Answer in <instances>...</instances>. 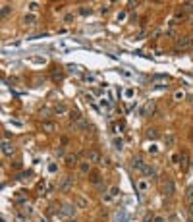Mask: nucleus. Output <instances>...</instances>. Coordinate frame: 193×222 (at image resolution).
I'll return each instance as SVG.
<instances>
[{
    "label": "nucleus",
    "instance_id": "412c9836",
    "mask_svg": "<svg viewBox=\"0 0 193 222\" xmlns=\"http://www.w3.org/2000/svg\"><path fill=\"white\" fill-rule=\"evenodd\" d=\"M10 14H12V8H10L8 4H4V6H2V12H0V16H2V19H6V18L10 16Z\"/></svg>",
    "mask_w": 193,
    "mask_h": 222
},
{
    "label": "nucleus",
    "instance_id": "20e7f679",
    "mask_svg": "<svg viewBox=\"0 0 193 222\" xmlns=\"http://www.w3.org/2000/svg\"><path fill=\"white\" fill-rule=\"evenodd\" d=\"M75 207L77 205H71V203H66V205H62V214L64 216H68V218H74V214H75Z\"/></svg>",
    "mask_w": 193,
    "mask_h": 222
},
{
    "label": "nucleus",
    "instance_id": "a18cd8bd",
    "mask_svg": "<svg viewBox=\"0 0 193 222\" xmlns=\"http://www.w3.org/2000/svg\"><path fill=\"white\" fill-rule=\"evenodd\" d=\"M191 164H193V162H191Z\"/></svg>",
    "mask_w": 193,
    "mask_h": 222
},
{
    "label": "nucleus",
    "instance_id": "c85d7f7f",
    "mask_svg": "<svg viewBox=\"0 0 193 222\" xmlns=\"http://www.w3.org/2000/svg\"><path fill=\"white\" fill-rule=\"evenodd\" d=\"M110 195H112L114 199L120 197V188H112V189H110Z\"/></svg>",
    "mask_w": 193,
    "mask_h": 222
},
{
    "label": "nucleus",
    "instance_id": "7c9ffc66",
    "mask_svg": "<svg viewBox=\"0 0 193 222\" xmlns=\"http://www.w3.org/2000/svg\"><path fill=\"white\" fill-rule=\"evenodd\" d=\"M185 197H187L189 201H193V185H191V188H189L187 191H185Z\"/></svg>",
    "mask_w": 193,
    "mask_h": 222
},
{
    "label": "nucleus",
    "instance_id": "c03bdc74",
    "mask_svg": "<svg viewBox=\"0 0 193 222\" xmlns=\"http://www.w3.org/2000/svg\"><path fill=\"white\" fill-rule=\"evenodd\" d=\"M191 104H193V97H191Z\"/></svg>",
    "mask_w": 193,
    "mask_h": 222
},
{
    "label": "nucleus",
    "instance_id": "6ab92c4d",
    "mask_svg": "<svg viewBox=\"0 0 193 222\" xmlns=\"http://www.w3.org/2000/svg\"><path fill=\"white\" fill-rule=\"evenodd\" d=\"M87 127H89V124H87V122H85V120L81 118L79 122H75V126H74V130H87Z\"/></svg>",
    "mask_w": 193,
    "mask_h": 222
},
{
    "label": "nucleus",
    "instance_id": "a19ab883",
    "mask_svg": "<svg viewBox=\"0 0 193 222\" xmlns=\"http://www.w3.org/2000/svg\"><path fill=\"white\" fill-rule=\"evenodd\" d=\"M126 97H127V99H131V97H133V91H131V89H127V91H126Z\"/></svg>",
    "mask_w": 193,
    "mask_h": 222
},
{
    "label": "nucleus",
    "instance_id": "4468645a",
    "mask_svg": "<svg viewBox=\"0 0 193 222\" xmlns=\"http://www.w3.org/2000/svg\"><path fill=\"white\" fill-rule=\"evenodd\" d=\"M143 176H145V178H156V168L155 166H145Z\"/></svg>",
    "mask_w": 193,
    "mask_h": 222
},
{
    "label": "nucleus",
    "instance_id": "dca6fc26",
    "mask_svg": "<svg viewBox=\"0 0 193 222\" xmlns=\"http://www.w3.org/2000/svg\"><path fill=\"white\" fill-rule=\"evenodd\" d=\"M75 205L79 207V209H87V207H89V201H87L85 197H81V195H79V197L75 199Z\"/></svg>",
    "mask_w": 193,
    "mask_h": 222
},
{
    "label": "nucleus",
    "instance_id": "e433bc0d",
    "mask_svg": "<svg viewBox=\"0 0 193 222\" xmlns=\"http://www.w3.org/2000/svg\"><path fill=\"white\" fill-rule=\"evenodd\" d=\"M187 212L193 216V201H189V205H187Z\"/></svg>",
    "mask_w": 193,
    "mask_h": 222
},
{
    "label": "nucleus",
    "instance_id": "2eb2a0df",
    "mask_svg": "<svg viewBox=\"0 0 193 222\" xmlns=\"http://www.w3.org/2000/svg\"><path fill=\"white\" fill-rule=\"evenodd\" d=\"M174 143H176V135L174 133H166V135H164V145H166V147H172Z\"/></svg>",
    "mask_w": 193,
    "mask_h": 222
},
{
    "label": "nucleus",
    "instance_id": "c9c22d12",
    "mask_svg": "<svg viewBox=\"0 0 193 222\" xmlns=\"http://www.w3.org/2000/svg\"><path fill=\"white\" fill-rule=\"evenodd\" d=\"M54 155H56V156H64V149H62V147H60V149H56Z\"/></svg>",
    "mask_w": 193,
    "mask_h": 222
},
{
    "label": "nucleus",
    "instance_id": "37998d69",
    "mask_svg": "<svg viewBox=\"0 0 193 222\" xmlns=\"http://www.w3.org/2000/svg\"><path fill=\"white\" fill-rule=\"evenodd\" d=\"M191 139H193V131H191Z\"/></svg>",
    "mask_w": 193,
    "mask_h": 222
},
{
    "label": "nucleus",
    "instance_id": "58836bf2",
    "mask_svg": "<svg viewBox=\"0 0 193 222\" xmlns=\"http://www.w3.org/2000/svg\"><path fill=\"white\" fill-rule=\"evenodd\" d=\"M122 19H126V12H120L118 14V21H122Z\"/></svg>",
    "mask_w": 193,
    "mask_h": 222
},
{
    "label": "nucleus",
    "instance_id": "1a4fd4ad",
    "mask_svg": "<svg viewBox=\"0 0 193 222\" xmlns=\"http://www.w3.org/2000/svg\"><path fill=\"white\" fill-rule=\"evenodd\" d=\"M35 23H37V16H35V14H27V16L23 18V25L25 27H33Z\"/></svg>",
    "mask_w": 193,
    "mask_h": 222
},
{
    "label": "nucleus",
    "instance_id": "4be33fe9",
    "mask_svg": "<svg viewBox=\"0 0 193 222\" xmlns=\"http://www.w3.org/2000/svg\"><path fill=\"white\" fill-rule=\"evenodd\" d=\"M114 149H116V151H122V149H124V139L122 137L114 139Z\"/></svg>",
    "mask_w": 193,
    "mask_h": 222
},
{
    "label": "nucleus",
    "instance_id": "2f4dec72",
    "mask_svg": "<svg viewBox=\"0 0 193 222\" xmlns=\"http://www.w3.org/2000/svg\"><path fill=\"white\" fill-rule=\"evenodd\" d=\"M56 170H58V166H56V162H50V164H48V172H52V174H54Z\"/></svg>",
    "mask_w": 193,
    "mask_h": 222
},
{
    "label": "nucleus",
    "instance_id": "393cba45",
    "mask_svg": "<svg viewBox=\"0 0 193 222\" xmlns=\"http://www.w3.org/2000/svg\"><path fill=\"white\" fill-rule=\"evenodd\" d=\"M42 130L50 133V131H54V124H52V122H42Z\"/></svg>",
    "mask_w": 193,
    "mask_h": 222
},
{
    "label": "nucleus",
    "instance_id": "b1692460",
    "mask_svg": "<svg viewBox=\"0 0 193 222\" xmlns=\"http://www.w3.org/2000/svg\"><path fill=\"white\" fill-rule=\"evenodd\" d=\"M62 77H64V71H62V70H54V71H52V79H54V81H60Z\"/></svg>",
    "mask_w": 193,
    "mask_h": 222
},
{
    "label": "nucleus",
    "instance_id": "79ce46f5",
    "mask_svg": "<svg viewBox=\"0 0 193 222\" xmlns=\"http://www.w3.org/2000/svg\"><path fill=\"white\" fill-rule=\"evenodd\" d=\"M68 222H77V220L75 218H68Z\"/></svg>",
    "mask_w": 193,
    "mask_h": 222
},
{
    "label": "nucleus",
    "instance_id": "a211bd4d",
    "mask_svg": "<svg viewBox=\"0 0 193 222\" xmlns=\"http://www.w3.org/2000/svg\"><path fill=\"white\" fill-rule=\"evenodd\" d=\"M68 112V106L66 104H56V108H54V114H58V116H60V114H66Z\"/></svg>",
    "mask_w": 193,
    "mask_h": 222
},
{
    "label": "nucleus",
    "instance_id": "f8f14e48",
    "mask_svg": "<svg viewBox=\"0 0 193 222\" xmlns=\"http://www.w3.org/2000/svg\"><path fill=\"white\" fill-rule=\"evenodd\" d=\"M187 164H189V160H187V155H185V153H182V155H180V164H178V166L182 168V172H185V170H187Z\"/></svg>",
    "mask_w": 193,
    "mask_h": 222
},
{
    "label": "nucleus",
    "instance_id": "ddd939ff",
    "mask_svg": "<svg viewBox=\"0 0 193 222\" xmlns=\"http://www.w3.org/2000/svg\"><path fill=\"white\" fill-rule=\"evenodd\" d=\"M79 172H81V174H91V162L89 160L79 162Z\"/></svg>",
    "mask_w": 193,
    "mask_h": 222
},
{
    "label": "nucleus",
    "instance_id": "ea45409f",
    "mask_svg": "<svg viewBox=\"0 0 193 222\" xmlns=\"http://www.w3.org/2000/svg\"><path fill=\"white\" fill-rule=\"evenodd\" d=\"M155 222H166V218L164 216H155Z\"/></svg>",
    "mask_w": 193,
    "mask_h": 222
},
{
    "label": "nucleus",
    "instance_id": "4c0bfd02",
    "mask_svg": "<svg viewBox=\"0 0 193 222\" xmlns=\"http://www.w3.org/2000/svg\"><path fill=\"white\" fill-rule=\"evenodd\" d=\"M79 14H81V16H87V14H91V10H87V8H81V10H79Z\"/></svg>",
    "mask_w": 193,
    "mask_h": 222
},
{
    "label": "nucleus",
    "instance_id": "72a5a7b5",
    "mask_svg": "<svg viewBox=\"0 0 193 222\" xmlns=\"http://www.w3.org/2000/svg\"><path fill=\"white\" fill-rule=\"evenodd\" d=\"M99 164H101V166H108V164H110V160H108V159H104V156H103V159H101V162H99Z\"/></svg>",
    "mask_w": 193,
    "mask_h": 222
},
{
    "label": "nucleus",
    "instance_id": "f257e3e1",
    "mask_svg": "<svg viewBox=\"0 0 193 222\" xmlns=\"http://www.w3.org/2000/svg\"><path fill=\"white\" fill-rule=\"evenodd\" d=\"M191 37H187V35H182V37L176 39V48L178 50H187V48H191Z\"/></svg>",
    "mask_w": 193,
    "mask_h": 222
},
{
    "label": "nucleus",
    "instance_id": "aec40b11",
    "mask_svg": "<svg viewBox=\"0 0 193 222\" xmlns=\"http://www.w3.org/2000/svg\"><path fill=\"white\" fill-rule=\"evenodd\" d=\"M39 116H41L42 120L50 118V116H52V114H50V108H46V106H45V108H41V110H39Z\"/></svg>",
    "mask_w": 193,
    "mask_h": 222
},
{
    "label": "nucleus",
    "instance_id": "473e14b6",
    "mask_svg": "<svg viewBox=\"0 0 193 222\" xmlns=\"http://www.w3.org/2000/svg\"><path fill=\"white\" fill-rule=\"evenodd\" d=\"M27 6H29V10H33V12H35V10L39 8V2H29Z\"/></svg>",
    "mask_w": 193,
    "mask_h": 222
},
{
    "label": "nucleus",
    "instance_id": "a878e982",
    "mask_svg": "<svg viewBox=\"0 0 193 222\" xmlns=\"http://www.w3.org/2000/svg\"><path fill=\"white\" fill-rule=\"evenodd\" d=\"M70 120H71V122H79V120H81V114L77 112V110H74V112H70Z\"/></svg>",
    "mask_w": 193,
    "mask_h": 222
},
{
    "label": "nucleus",
    "instance_id": "9b49d317",
    "mask_svg": "<svg viewBox=\"0 0 193 222\" xmlns=\"http://www.w3.org/2000/svg\"><path fill=\"white\" fill-rule=\"evenodd\" d=\"M75 164H79V160H77V155H68V156H66V166L71 168V166H75Z\"/></svg>",
    "mask_w": 193,
    "mask_h": 222
},
{
    "label": "nucleus",
    "instance_id": "f704fd0d",
    "mask_svg": "<svg viewBox=\"0 0 193 222\" xmlns=\"http://www.w3.org/2000/svg\"><path fill=\"white\" fill-rule=\"evenodd\" d=\"M137 6H139V2H127V8H130V10H133V8H137Z\"/></svg>",
    "mask_w": 193,
    "mask_h": 222
},
{
    "label": "nucleus",
    "instance_id": "f3484780",
    "mask_svg": "<svg viewBox=\"0 0 193 222\" xmlns=\"http://www.w3.org/2000/svg\"><path fill=\"white\" fill-rule=\"evenodd\" d=\"M147 139H159V131H156L155 130V127H149V130H147Z\"/></svg>",
    "mask_w": 193,
    "mask_h": 222
},
{
    "label": "nucleus",
    "instance_id": "7ed1b4c3",
    "mask_svg": "<svg viewBox=\"0 0 193 222\" xmlns=\"http://www.w3.org/2000/svg\"><path fill=\"white\" fill-rule=\"evenodd\" d=\"M74 176H64V180L60 182V191H64V193H68L71 188H74Z\"/></svg>",
    "mask_w": 193,
    "mask_h": 222
},
{
    "label": "nucleus",
    "instance_id": "f03ea898",
    "mask_svg": "<svg viewBox=\"0 0 193 222\" xmlns=\"http://www.w3.org/2000/svg\"><path fill=\"white\" fill-rule=\"evenodd\" d=\"M174 191H176V185H174L172 180H164V182H162V193H164L166 197H172Z\"/></svg>",
    "mask_w": 193,
    "mask_h": 222
},
{
    "label": "nucleus",
    "instance_id": "c756f323",
    "mask_svg": "<svg viewBox=\"0 0 193 222\" xmlns=\"http://www.w3.org/2000/svg\"><path fill=\"white\" fill-rule=\"evenodd\" d=\"M183 97H185V95H183V91H176V93H174V99H176V101H182Z\"/></svg>",
    "mask_w": 193,
    "mask_h": 222
},
{
    "label": "nucleus",
    "instance_id": "9d476101",
    "mask_svg": "<svg viewBox=\"0 0 193 222\" xmlns=\"http://www.w3.org/2000/svg\"><path fill=\"white\" fill-rule=\"evenodd\" d=\"M89 182H91L93 185H101L103 178H101V174H99V172H91V174H89Z\"/></svg>",
    "mask_w": 193,
    "mask_h": 222
},
{
    "label": "nucleus",
    "instance_id": "5701e85b",
    "mask_svg": "<svg viewBox=\"0 0 193 222\" xmlns=\"http://www.w3.org/2000/svg\"><path fill=\"white\" fill-rule=\"evenodd\" d=\"M127 216H126V212H116L114 214V222H126Z\"/></svg>",
    "mask_w": 193,
    "mask_h": 222
},
{
    "label": "nucleus",
    "instance_id": "0eeeda50",
    "mask_svg": "<svg viewBox=\"0 0 193 222\" xmlns=\"http://www.w3.org/2000/svg\"><path fill=\"white\" fill-rule=\"evenodd\" d=\"M2 153H4L6 156H12L14 153H16V147H14L10 141H6V139H4V141H2Z\"/></svg>",
    "mask_w": 193,
    "mask_h": 222
},
{
    "label": "nucleus",
    "instance_id": "423d86ee",
    "mask_svg": "<svg viewBox=\"0 0 193 222\" xmlns=\"http://www.w3.org/2000/svg\"><path fill=\"white\" fill-rule=\"evenodd\" d=\"M101 159H103V156L99 155V151H95V149H89V151H87V160H89L91 164H99V162H101Z\"/></svg>",
    "mask_w": 193,
    "mask_h": 222
},
{
    "label": "nucleus",
    "instance_id": "bb28decb",
    "mask_svg": "<svg viewBox=\"0 0 193 222\" xmlns=\"http://www.w3.org/2000/svg\"><path fill=\"white\" fill-rule=\"evenodd\" d=\"M143 222H155V214L153 212H147L145 216H143Z\"/></svg>",
    "mask_w": 193,
    "mask_h": 222
},
{
    "label": "nucleus",
    "instance_id": "6e6552de",
    "mask_svg": "<svg viewBox=\"0 0 193 222\" xmlns=\"http://www.w3.org/2000/svg\"><path fill=\"white\" fill-rule=\"evenodd\" d=\"M153 112H155V103L153 101H149L145 106H143V108L139 110V114H141V116H149V114H151V116H153Z\"/></svg>",
    "mask_w": 193,
    "mask_h": 222
},
{
    "label": "nucleus",
    "instance_id": "cd10ccee",
    "mask_svg": "<svg viewBox=\"0 0 193 222\" xmlns=\"http://www.w3.org/2000/svg\"><path fill=\"white\" fill-rule=\"evenodd\" d=\"M137 188H139L141 191H147L149 185H147V182H145V180H139V182H137Z\"/></svg>",
    "mask_w": 193,
    "mask_h": 222
},
{
    "label": "nucleus",
    "instance_id": "39448f33",
    "mask_svg": "<svg viewBox=\"0 0 193 222\" xmlns=\"http://www.w3.org/2000/svg\"><path fill=\"white\" fill-rule=\"evenodd\" d=\"M145 166H147V164H145V160H143L141 156H133V159H131V168H133V170L143 172V170H145Z\"/></svg>",
    "mask_w": 193,
    "mask_h": 222
}]
</instances>
